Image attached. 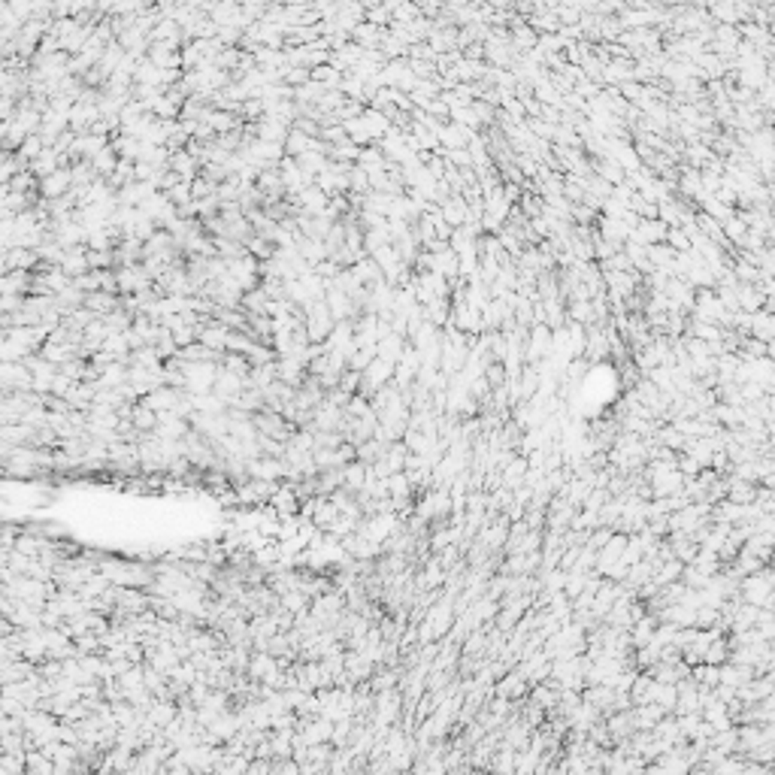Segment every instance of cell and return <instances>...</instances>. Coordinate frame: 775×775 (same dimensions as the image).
I'll return each instance as SVG.
<instances>
[{"instance_id":"obj_2","label":"cell","mask_w":775,"mask_h":775,"mask_svg":"<svg viewBox=\"0 0 775 775\" xmlns=\"http://www.w3.org/2000/svg\"><path fill=\"white\" fill-rule=\"evenodd\" d=\"M748 337H751V339H760V342H767V346H769V339H772V315H769V312L760 309V312L751 315Z\"/></svg>"},{"instance_id":"obj_3","label":"cell","mask_w":775,"mask_h":775,"mask_svg":"<svg viewBox=\"0 0 775 775\" xmlns=\"http://www.w3.org/2000/svg\"><path fill=\"white\" fill-rule=\"evenodd\" d=\"M133 421H137V427H155L158 415L151 412V409H137V415H133Z\"/></svg>"},{"instance_id":"obj_1","label":"cell","mask_w":775,"mask_h":775,"mask_svg":"<svg viewBox=\"0 0 775 775\" xmlns=\"http://www.w3.org/2000/svg\"><path fill=\"white\" fill-rule=\"evenodd\" d=\"M736 303H739V312H760L763 309V303H767V297L757 291V285H736Z\"/></svg>"}]
</instances>
